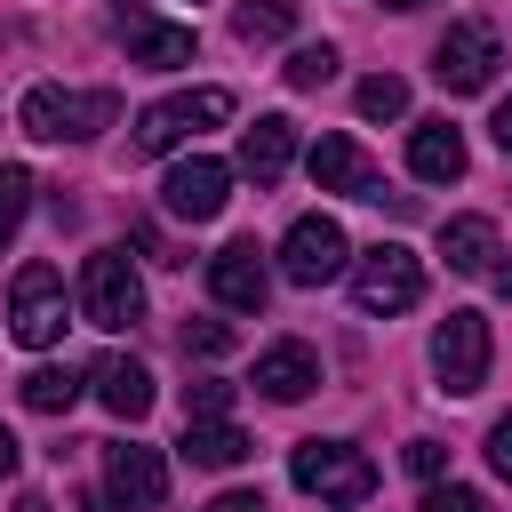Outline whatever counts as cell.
Returning <instances> with one entry per match:
<instances>
[{
    "label": "cell",
    "mask_w": 512,
    "mask_h": 512,
    "mask_svg": "<svg viewBox=\"0 0 512 512\" xmlns=\"http://www.w3.org/2000/svg\"><path fill=\"white\" fill-rule=\"evenodd\" d=\"M8 472H16V432L0 424V480H8Z\"/></svg>",
    "instance_id": "obj_33"
},
{
    "label": "cell",
    "mask_w": 512,
    "mask_h": 512,
    "mask_svg": "<svg viewBox=\"0 0 512 512\" xmlns=\"http://www.w3.org/2000/svg\"><path fill=\"white\" fill-rule=\"evenodd\" d=\"M232 344H240V336H232V320H208V312H200V320H184V352H200V360H224Z\"/></svg>",
    "instance_id": "obj_27"
},
{
    "label": "cell",
    "mask_w": 512,
    "mask_h": 512,
    "mask_svg": "<svg viewBox=\"0 0 512 512\" xmlns=\"http://www.w3.org/2000/svg\"><path fill=\"white\" fill-rule=\"evenodd\" d=\"M344 264H352V240H344L336 216H296V224H288V240H280V272H288L296 288H328Z\"/></svg>",
    "instance_id": "obj_8"
},
{
    "label": "cell",
    "mask_w": 512,
    "mask_h": 512,
    "mask_svg": "<svg viewBox=\"0 0 512 512\" xmlns=\"http://www.w3.org/2000/svg\"><path fill=\"white\" fill-rule=\"evenodd\" d=\"M120 40H128V64H144V72H176V64H192V24H152V16H120Z\"/></svg>",
    "instance_id": "obj_16"
},
{
    "label": "cell",
    "mask_w": 512,
    "mask_h": 512,
    "mask_svg": "<svg viewBox=\"0 0 512 512\" xmlns=\"http://www.w3.org/2000/svg\"><path fill=\"white\" fill-rule=\"evenodd\" d=\"M408 168H416L424 184H456V176H464V136H456L448 120H416V136H408Z\"/></svg>",
    "instance_id": "obj_18"
},
{
    "label": "cell",
    "mask_w": 512,
    "mask_h": 512,
    "mask_svg": "<svg viewBox=\"0 0 512 512\" xmlns=\"http://www.w3.org/2000/svg\"><path fill=\"white\" fill-rule=\"evenodd\" d=\"M16 120H24V136H40V144H64V136L80 144V136H96V128L120 120V96H112V88H56V80H40V88H24Z\"/></svg>",
    "instance_id": "obj_1"
},
{
    "label": "cell",
    "mask_w": 512,
    "mask_h": 512,
    "mask_svg": "<svg viewBox=\"0 0 512 512\" xmlns=\"http://www.w3.org/2000/svg\"><path fill=\"white\" fill-rule=\"evenodd\" d=\"M440 264L448 272H488L496 264V224L488 216H448L440 224Z\"/></svg>",
    "instance_id": "obj_19"
},
{
    "label": "cell",
    "mask_w": 512,
    "mask_h": 512,
    "mask_svg": "<svg viewBox=\"0 0 512 512\" xmlns=\"http://www.w3.org/2000/svg\"><path fill=\"white\" fill-rule=\"evenodd\" d=\"M496 64H504V48H496V24H480V16L448 24V32H440V48H432V80H440L448 96L488 88V80H496Z\"/></svg>",
    "instance_id": "obj_6"
},
{
    "label": "cell",
    "mask_w": 512,
    "mask_h": 512,
    "mask_svg": "<svg viewBox=\"0 0 512 512\" xmlns=\"http://www.w3.org/2000/svg\"><path fill=\"white\" fill-rule=\"evenodd\" d=\"M488 352H496V344H488V312H472V304L448 312V320L432 328V376H440V392H456V400L480 392V384H488Z\"/></svg>",
    "instance_id": "obj_5"
},
{
    "label": "cell",
    "mask_w": 512,
    "mask_h": 512,
    "mask_svg": "<svg viewBox=\"0 0 512 512\" xmlns=\"http://www.w3.org/2000/svg\"><path fill=\"white\" fill-rule=\"evenodd\" d=\"M424 296V256L408 248V240H376V248H360V264H352V304L376 320H392V312H408Z\"/></svg>",
    "instance_id": "obj_3"
},
{
    "label": "cell",
    "mask_w": 512,
    "mask_h": 512,
    "mask_svg": "<svg viewBox=\"0 0 512 512\" xmlns=\"http://www.w3.org/2000/svg\"><path fill=\"white\" fill-rule=\"evenodd\" d=\"M24 208H32V168H16V160H0V248L24 232Z\"/></svg>",
    "instance_id": "obj_24"
},
{
    "label": "cell",
    "mask_w": 512,
    "mask_h": 512,
    "mask_svg": "<svg viewBox=\"0 0 512 512\" xmlns=\"http://www.w3.org/2000/svg\"><path fill=\"white\" fill-rule=\"evenodd\" d=\"M352 104H360V120H400V112H408V80H400V72H368Z\"/></svg>",
    "instance_id": "obj_23"
},
{
    "label": "cell",
    "mask_w": 512,
    "mask_h": 512,
    "mask_svg": "<svg viewBox=\"0 0 512 512\" xmlns=\"http://www.w3.org/2000/svg\"><path fill=\"white\" fill-rule=\"evenodd\" d=\"M304 168H312L320 192H352V200H376V208H392V216H416V200H408V192H384V176L360 160L352 136H320V144L304 152Z\"/></svg>",
    "instance_id": "obj_7"
},
{
    "label": "cell",
    "mask_w": 512,
    "mask_h": 512,
    "mask_svg": "<svg viewBox=\"0 0 512 512\" xmlns=\"http://www.w3.org/2000/svg\"><path fill=\"white\" fill-rule=\"evenodd\" d=\"M216 120H232V88L168 96V104H152V112L136 120V152H176L184 136H200V128H216Z\"/></svg>",
    "instance_id": "obj_10"
},
{
    "label": "cell",
    "mask_w": 512,
    "mask_h": 512,
    "mask_svg": "<svg viewBox=\"0 0 512 512\" xmlns=\"http://www.w3.org/2000/svg\"><path fill=\"white\" fill-rule=\"evenodd\" d=\"M208 512H272V504H264V496H256V488H224V496H216V504H208Z\"/></svg>",
    "instance_id": "obj_31"
},
{
    "label": "cell",
    "mask_w": 512,
    "mask_h": 512,
    "mask_svg": "<svg viewBox=\"0 0 512 512\" xmlns=\"http://www.w3.org/2000/svg\"><path fill=\"white\" fill-rule=\"evenodd\" d=\"M384 8H400V16H408V8H424V0H384Z\"/></svg>",
    "instance_id": "obj_37"
},
{
    "label": "cell",
    "mask_w": 512,
    "mask_h": 512,
    "mask_svg": "<svg viewBox=\"0 0 512 512\" xmlns=\"http://www.w3.org/2000/svg\"><path fill=\"white\" fill-rule=\"evenodd\" d=\"M488 136H496V152H512V96L496 104V120H488Z\"/></svg>",
    "instance_id": "obj_32"
},
{
    "label": "cell",
    "mask_w": 512,
    "mask_h": 512,
    "mask_svg": "<svg viewBox=\"0 0 512 512\" xmlns=\"http://www.w3.org/2000/svg\"><path fill=\"white\" fill-rule=\"evenodd\" d=\"M408 472H416V480H440V472H448V448H440V440H408Z\"/></svg>",
    "instance_id": "obj_29"
},
{
    "label": "cell",
    "mask_w": 512,
    "mask_h": 512,
    "mask_svg": "<svg viewBox=\"0 0 512 512\" xmlns=\"http://www.w3.org/2000/svg\"><path fill=\"white\" fill-rule=\"evenodd\" d=\"M8 328H16V344H56L64 336V272L56 264H24L16 280H8Z\"/></svg>",
    "instance_id": "obj_9"
},
{
    "label": "cell",
    "mask_w": 512,
    "mask_h": 512,
    "mask_svg": "<svg viewBox=\"0 0 512 512\" xmlns=\"http://www.w3.org/2000/svg\"><path fill=\"white\" fill-rule=\"evenodd\" d=\"M488 280H496V288H504V296H512V264H488Z\"/></svg>",
    "instance_id": "obj_35"
},
{
    "label": "cell",
    "mask_w": 512,
    "mask_h": 512,
    "mask_svg": "<svg viewBox=\"0 0 512 512\" xmlns=\"http://www.w3.org/2000/svg\"><path fill=\"white\" fill-rule=\"evenodd\" d=\"M208 296H216L224 312H264L272 272H264L256 240H232V248H216V256H208Z\"/></svg>",
    "instance_id": "obj_12"
},
{
    "label": "cell",
    "mask_w": 512,
    "mask_h": 512,
    "mask_svg": "<svg viewBox=\"0 0 512 512\" xmlns=\"http://www.w3.org/2000/svg\"><path fill=\"white\" fill-rule=\"evenodd\" d=\"M488 464L512 480V416H496V424H488Z\"/></svg>",
    "instance_id": "obj_30"
},
{
    "label": "cell",
    "mask_w": 512,
    "mask_h": 512,
    "mask_svg": "<svg viewBox=\"0 0 512 512\" xmlns=\"http://www.w3.org/2000/svg\"><path fill=\"white\" fill-rule=\"evenodd\" d=\"M88 384H96V400H104L120 424L152 416V400H160V392H152V368H144V360H128V352H104V360L88 368Z\"/></svg>",
    "instance_id": "obj_15"
},
{
    "label": "cell",
    "mask_w": 512,
    "mask_h": 512,
    "mask_svg": "<svg viewBox=\"0 0 512 512\" xmlns=\"http://www.w3.org/2000/svg\"><path fill=\"white\" fill-rule=\"evenodd\" d=\"M16 512H48V496H32V488H24V496H16Z\"/></svg>",
    "instance_id": "obj_34"
},
{
    "label": "cell",
    "mask_w": 512,
    "mask_h": 512,
    "mask_svg": "<svg viewBox=\"0 0 512 512\" xmlns=\"http://www.w3.org/2000/svg\"><path fill=\"white\" fill-rule=\"evenodd\" d=\"M176 448H184V456H192L200 472H232V464H240V456H248L256 440H248L240 424H224V416H208V424H184V440H176Z\"/></svg>",
    "instance_id": "obj_20"
},
{
    "label": "cell",
    "mask_w": 512,
    "mask_h": 512,
    "mask_svg": "<svg viewBox=\"0 0 512 512\" xmlns=\"http://www.w3.org/2000/svg\"><path fill=\"white\" fill-rule=\"evenodd\" d=\"M312 384H320V352H312V344L280 336V344H264V352H256V392H264V400H280V408H288V400H304Z\"/></svg>",
    "instance_id": "obj_14"
},
{
    "label": "cell",
    "mask_w": 512,
    "mask_h": 512,
    "mask_svg": "<svg viewBox=\"0 0 512 512\" xmlns=\"http://www.w3.org/2000/svg\"><path fill=\"white\" fill-rule=\"evenodd\" d=\"M80 320L88 328H136L144 320V280L120 248H96L80 264Z\"/></svg>",
    "instance_id": "obj_4"
},
{
    "label": "cell",
    "mask_w": 512,
    "mask_h": 512,
    "mask_svg": "<svg viewBox=\"0 0 512 512\" xmlns=\"http://www.w3.org/2000/svg\"><path fill=\"white\" fill-rule=\"evenodd\" d=\"M16 392H24V408H32V416H64V408L80 400V368H32Z\"/></svg>",
    "instance_id": "obj_21"
},
{
    "label": "cell",
    "mask_w": 512,
    "mask_h": 512,
    "mask_svg": "<svg viewBox=\"0 0 512 512\" xmlns=\"http://www.w3.org/2000/svg\"><path fill=\"white\" fill-rule=\"evenodd\" d=\"M232 32L256 48V40H288L296 32V0H240L232 8Z\"/></svg>",
    "instance_id": "obj_22"
},
{
    "label": "cell",
    "mask_w": 512,
    "mask_h": 512,
    "mask_svg": "<svg viewBox=\"0 0 512 512\" xmlns=\"http://www.w3.org/2000/svg\"><path fill=\"white\" fill-rule=\"evenodd\" d=\"M224 200H232V168H224V160H208V152H192V160H176V168L160 176V208H168V216H184V224L224 216Z\"/></svg>",
    "instance_id": "obj_11"
},
{
    "label": "cell",
    "mask_w": 512,
    "mask_h": 512,
    "mask_svg": "<svg viewBox=\"0 0 512 512\" xmlns=\"http://www.w3.org/2000/svg\"><path fill=\"white\" fill-rule=\"evenodd\" d=\"M424 512H488V496L464 488V480H432V488H424Z\"/></svg>",
    "instance_id": "obj_28"
},
{
    "label": "cell",
    "mask_w": 512,
    "mask_h": 512,
    "mask_svg": "<svg viewBox=\"0 0 512 512\" xmlns=\"http://www.w3.org/2000/svg\"><path fill=\"white\" fill-rule=\"evenodd\" d=\"M104 496L112 504H160L168 496V464L144 440H104Z\"/></svg>",
    "instance_id": "obj_13"
},
{
    "label": "cell",
    "mask_w": 512,
    "mask_h": 512,
    "mask_svg": "<svg viewBox=\"0 0 512 512\" xmlns=\"http://www.w3.org/2000/svg\"><path fill=\"white\" fill-rule=\"evenodd\" d=\"M328 80H336V48L328 40H304L288 56V88H328Z\"/></svg>",
    "instance_id": "obj_25"
},
{
    "label": "cell",
    "mask_w": 512,
    "mask_h": 512,
    "mask_svg": "<svg viewBox=\"0 0 512 512\" xmlns=\"http://www.w3.org/2000/svg\"><path fill=\"white\" fill-rule=\"evenodd\" d=\"M80 512H112V496H80Z\"/></svg>",
    "instance_id": "obj_36"
},
{
    "label": "cell",
    "mask_w": 512,
    "mask_h": 512,
    "mask_svg": "<svg viewBox=\"0 0 512 512\" xmlns=\"http://www.w3.org/2000/svg\"><path fill=\"white\" fill-rule=\"evenodd\" d=\"M288 480L320 504H368L376 496V464L352 448V440H296L288 456Z\"/></svg>",
    "instance_id": "obj_2"
},
{
    "label": "cell",
    "mask_w": 512,
    "mask_h": 512,
    "mask_svg": "<svg viewBox=\"0 0 512 512\" xmlns=\"http://www.w3.org/2000/svg\"><path fill=\"white\" fill-rule=\"evenodd\" d=\"M232 408V384L224 376H192L184 384V424H208V416H224Z\"/></svg>",
    "instance_id": "obj_26"
},
{
    "label": "cell",
    "mask_w": 512,
    "mask_h": 512,
    "mask_svg": "<svg viewBox=\"0 0 512 512\" xmlns=\"http://www.w3.org/2000/svg\"><path fill=\"white\" fill-rule=\"evenodd\" d=\"M296 160V120L288 112H264L256 128H240V176L256 184H280V168Z\"/></svg>",
    "instance_id": "obj_17"
}]
</instances>
